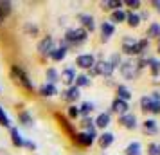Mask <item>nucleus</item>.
<instances>
[{
	"mask_svg": "<svg viewBox=\"0 0 160 155\" xmlns=\"http://www.w3.org/2000/svg\"><path fill=\"white\" fill-rule=\"evenodd\" d=\"M149 99H151V97H149ZM148 112H151L153 116H160V103H158V101H153V99H151Z\"/></svg>",
	"mask_w": 160,
	"mask_h": 155,
	"instance_id": "obj_38",
	"label": "nucleus"
},
{
	"mask_svg": "<svg viewBox=\"0 0 160 155\" xmlns=\"http://www.w3.org/2000/svg\"><path fill=\"white\" fill-rule=\"evenodd\" d=\"M59 81H63V85H67V89L72 87L74 81H76V69H74V67H67L65 70H61Z\"/></svg>",
	"mask_w": 160,
	"mask_h": 155,
	"instance_id": "obj_11",
	"label": "nucleus"
},
{
	"mask_svg": "<svg viewBox=\"0 0 160 155\" xmlns=\"http://www.w3.org/2000/svg\"><path fill=\"white\" fill-rule=\"evenodd\" d=\"M67 52H68V49H67V47H63V45L54 47V49H52V52L49 54V59H52V61H63V59L67 58Z\"/></svg>",
	"mask_w": 160,
	"mask_h": 155,
	"instance_id": "obj_20",
	"label": "nucleus"
},
{
	"mask_svg": "<svg viewBox=\"0 0 160 155\" xmlns=\"http://www.w3.org/2000/svg\"><path fill=\"white\" fill-rule=\"evenodd\" d=\"M52 49H54V38H52L51 34H47L45 38H42V40L38 42L36 51H38V54H40V56L49 58V54L52 52Z\"/></svg>",
	"mask_w": 160,
	"mask_h": 155,
	"instance_id": "obj_5",
	"label": "nucleus"
},
{
	"mask_svg": "<svg viewBox=\"0 0 160 155\" xmlns=\"http://www.w3.org/2000/svg\"><path fill=\"white\" fill-rule=\"evenodd\" d=\"M122 4H126L128 8H131L133 13H135L137 9H140V6H142V2H140V0H126V2H122Z\"/></svg>",
	"mask_w": 160,
	"mask_h": 155,
	"instance_id": "obj_40",
	"label": "nucleus"
},
{
	"mask_svg": "<svg viewBox=\"0 0 160 155\" xmlns=\"http://www.w3.org/2000/svg\"><path fill=\"white\" fill-rule=\"evenodd\" d=\"M137 42V38H133V36H124L122 38V47H130V45H133Z\"/></svg>",
	"mask_w": 160,
	"mask_h": 155,
	"instance_id": "obj_42",
	"label": "nucleus"
},
{
	"mask_svg": "<svg viewBox=\"0 0 160 155\" xmlns=\"http://www.w3.org/2000/svg\"><path fill=\"white\" fill-rule=\"evenodd\" d=\"M38 94H40L42 97H54V96H58L59 92H58V87H56V85L43 83V85L38 89Z\"/></svg>",
	"mask_w": 160,
	"mask_h": 155,
	"instance_id": "obj_18",
	"label": "nucleus"
},
{
	"mask_svg": "<svg viewBox=\"0 0 160 155\" xmlns=\"http://www.w3.org/2000/svg\"><path fill=\"white\" fill-rule=\"evenodd\" d=\"M94 69H95V72H97V76H106V78H110V76L113 74V70H115L108 59H99V61H95Z\"/></svg>",
	"mask_w": 160,
	"mask_h": 155,
	"instance_id": "obj_8",
	"label": "nucleus"
},
{
	"mask_svg": "<svg viewBox=\"0 0 160 155\" xmlns=\"http://www.w3.org/2000/svg\"><path fill=\"white\" fill-rule=\"evenodd\" d=\"M25 31H27L29 34H38V27H36V25H31V23L25 25Z\"/></svg>",
	"mask_w": 160,
	"mask_h": 155,
	"instance_id": "obj_44",
	"label": "nucleus"
},
{
	"mask_svg": "<svg viewBox=\"0 0 160 155\" xmlns=\"http://www.w3.org/2000/svg\"><path fill=\"white\" fill-rule=\"evenodd\" d=\"M11 11H13V4L8 2V0H0V25H2L4 20L11 15Z\"/></svg>",
	"mask_w": 160,
	"mask_h": 155,
	"instance_id": "obj_22",
	"label": "nucleus"
},
{
	"mask_svg": "<svg viewBox=\"0 0 160 155\" xmlns=\"http://www.w3.org/2000/svg\"><path fill=\"white\" fill-rule=\"evenodd\" d=\"M115 34V25L113 23H110L108 20L106 22H102L101 23V42H110V38Z\"/></svg>",
	"mask_w": 160,
	"mask_h": 155,
	"instance_id": "obj_14",
	"label": "nucleus"
},
{
	"mask_svg": "<svg viewBox=\"0 0 160 155\" xmlns=\"http://www.w3.org/2000/svg\"><path fill=\"white\" fill-rule=\"evenodd\" d=\"M78 20L81 22V27L87 31V33H88V31H90V33H92V31H95V18L92 15L81 13V15H78Z\"/></svg>",
	"mask_w": 160,
	"mask_h": 155,
	"instance_id": "obj_13",
	"label": "nucleus"
},
{
	"mask_svg": "<svg viewBox=\"0 0 160 155\" xmlns=\"http://www.w3.org/2000/svg\"><path fill=\"white\" fill-rule=\"evenodd\" d=\"M88 40V33L83 27H74V29H67L65 31V36H63V42L59 45H63V47H72V45H81L85 44Z\"/></svg>",
	"mask_w": 160,
	"mask_h": 155,
	"instance_id": "obj_1",
	"label": "nucleus"
},
{
	"mask_svg": "<svg viewBox=\"0 0 160 155\" xmlns=\"http://www.w3.org/2000/svg\"><path fill=\"white\" fill-rule=\"evenodd\" d=\"M11 80L18 85V87H22V89H25L27 92H32L34 90V85H32V81H31L29 74L23 70L20 65H11Z\"/></svg>",
	"mask_w": 160,
	"mask_h": 155,
	"instance_id": "obj_2",
	"label": "nucleus"
},
{
	"mask_svg": "<svg viewBox=\"0 0 160 155\" xmlns=\"http://www.w3.org/2000/svg\"><path fill=\"white\" fill-rule=\"evenodd\" d=\"M110 63H112V67L113 69H117V67H121V63H122V58H121V52H113L112 56H110L108 59Z\"/></svg>",
	"mask_w": 160,
	"mask_h": 155,
	"instance_id": "obj_36",
	"label": "nucleus"
},
{
	"mask_svg": "<svg viewBox=\"0 0 160 155\" xmlns=\"http://www.w3.org/2000/svg\"><path fill=\"white\" fill-rule=\"evenodd\" d=\"M18 121H20L25 128H32V126H34V117L25 110H22L20 114H18Z\"/></svg>",
	"mask_w": 160,
	"mask_h": 155,
	"instance_id": "obj_29",
	"label": "nucleus"
},
{
	"mask_svg": "<svg viewBox=\"0 0 160 155\" xmlns=\"http://www.w3.org/2000/svg\"><path fill=\"white\" fill-rule=\"evenodd\" d=\"M126 23H128L130 27H133V29H137L138 25H140V16H138L137 13L130 11V13H126Z\"/></svg>",
	"mask_w": 160,
	"mask_h": 155,
	"instance_id": "obj_32",
	"label": "nucleus"
},
{
	"mask_svg": "<svg viewBox=\"0 0 160 155\" xmlns=\"http://www.w3.org/2000/svg\"><path fill=\"white\" fill-rule=\"evenodd\" d=\"M157 52H158V54H160V44H158V47H157Z\"/></svg>",
	"mask_w": 160,
	"mask_h": 155,
	"instance_id": "obj_48",
	"label": "nucleus"
},
{
	"mask_svg": "<svg viewBox=\"0 0 160 155\" xmlns=\"http://www.w3.org/2000/svg\"><path fill=\"white\" fill-rule=\"evenodd\" d=\"M79 126L83 128V132H94V130H95L94 119H92V117H83V121L79 123Z\"/></svg>",
	"mask_w": 160,
	"mask_h": 155,
	"instance_id": "obj_34",
	"label": "nucleus"
},
{
	"mask_svg": "<svg viewBox=\"0 0 160 155\" xmlns=\"http://www.w3.org/2000/svg\"><path fill=\"white\" fill-rule=\"evenodd\" d=\"M99 6H101L102 11H115V9H121L124 4L122 0H102Z\"/></svg>",
	"mask_w": 160,
	"mask_h": 155,
	"instance_id": "obj_23",
	"label": "nucleus"
},
{
	"mask_svg": "<svg viewBox=\"0 0 160 155\" xmlns=\"http://www.w3.org/2000/svg\"><path fill=\"white\" fill-rule=\"evenodd\" d=\"M124 155H142V146L138 141H133L124 148Z\"/></svg>",
	"mask_w": 160,
	"mask_h": 155,
	"instance_id": "obj_30",
	"label": "nucleus"
},
{
	"mask_svg": "<svg viewBox=\"0 0 160 155\" xmlns=\"http://www.w3.org/2000/svg\"><path fill=\"white\" fill-rule=\"evenodd\" d=\"M142 128H144V132L148 133V135H157V133L160 132L158 121H157V119H153V117L144 119V123H142Z\"/></svg>",
	"mask_w": 160,
	"mask_h": 155,
	"instance_id": "obj_15",
	"label": "nucleus"
},
{
	"mask_svg": "<svg viewBox=\"0 0 160 155\" xmlns=\"http://www.w3.org/2000/svg\"><path fill=\"white\" fill-rule=\"evenodd\" d=\"M95 61L97 59H95L94 54H79L76 58V61H74V65L78 67V69H81V70H90L95 65Z\"/></svg>",
	"mask_w": 160,
	"mask_h": 155,
	"instance_id": "obj_6",
	"label": "nucleus"
},
{
	"mask_svg": "<svg viewBox=\"0 0 160 155\" xmlns=\"http://www.w3.org/2000/svg\"><path fill=\"white\" fill-rule=\"evenodd\" d=\"M72 141L81 148H88L97 141V132H95V130L94 132H76Z\"/></svg>",
	"mask_w": 160,
	"mask_h": 155,
	"instance_id": "obj_3",
	"label": "nucleus"
},
{
	"mask_svg": "<svg viewBox=\"0 0 160 155\" xmlns=\"http://www.w3.org/2000/svg\"><path fill=\"white\" fill-rule=\"evenodd\" d=\"M23 148H27V150H36V142L34 141H29V139H25V142H23Z\"/></svg>",
	"mask_w": 160,
	"mask_h": 155,
	"instance_id": "obj_43",
	"label": "nucleus"
},
{
	"mask_svg": "<svg viewBox=\"0 0 160 155\" xmlns=\"http://www.w3.org/2000/svg\"><path fill=\"white\" fill-rule=\"evenodd\" d=\"M95 105L92 103V101H85V103L79 106V116H83V117H90V114L94 112Z\"/></svg>",
	"mask_w": 160,
	"mask_h": 155,
	"instance_id": "obj_33",
	"label": "nucleus"
},
{
	"mask_svg": "<svg viewBox=\"0 0 160 155\" xmlns=\"http://www.w3.org/2000/svg\"><path fill=\"white\" fill-rule=\"evenodd\" d=\"M138 16H140V22H142V20H148V18H149V13H148V11H142Z\"/></svg>",
	"mask_w": 160,
	"mask_h": 155,
	"instance_id": "obj_47",
	"label": "nucleus"
},
{
	"mask_svg": "<svg viewBox=\"0 0 160 155\" xmlns=\"http://www.w3.org/2000/svg\"><path fill=\"white\" fill-rule=\"evenodd\" d=\"M112 112L121 117V116H124V114L130 112V103H126V101H122V99L115 97V99L112 101Z\"/></svg>",
	"mask_w": 160,
	"mask_h": 155,
	"instance_id": "obj_12",
	"label": "nucleus"
},
{
	"mask_svg": "<svg viewBox=\"0 0 160 155\" xmlns=\"http://www.w3.org/2000/svg\"><path fill=\"white\" fill-rule=\"evenodd\" d=\"M59 81V72L54 69V67H49L45 70V83H51V85H56Z\"/></svg>",
	"mask_w": 160,
	"mask_h": 155,
	"instance_id": "obj_27",
	"label": "nucleus"
},
{
	"mask_svg": "<svg viewBox=\"0 0 160 155\" xmlns=\"http://www.w3.org/2000/svg\"><path fill=\"white\" fill-rule=\"evenodd\" d=\"M151 6L155 8L157 13H160V0H151Z\"/></svg>",
	"mask_w": 160,
	"mask_h": 155,
	"instance_id": "obj_46",
	"label": "nucleus"
},
{
	"mask_svg": "<svg viewBox=\"0 0 160 155\" xmlns=\"http://www.w3.org/2000/svg\"><path fill=\"white\" fill-rule=\"evenodd\" d=\"M149 103H151L149 96H142V97H140V110H142V112H148V108H149Z\"/></svg>",
	"mask_w": 160,
	"mask_h": 155,
	"instance_id": "obj_41",
	"label": "nucleus"
},
{
	"mask_svg": "<svg viewBox=\"0 0 160 155\" xmlns=\"http://www.w3.org/2000/svg\"><path fill=\"white\" fill-rule=\"evenodd\" d=\"M56 119H58V123H59V126H61V130H63L65 133H68V135H70V139H74V135H76V132H74L72 125L68 123V119H67V117H63V116H59V114H56Z\"/></svg>",
	"mask_w": 160,
	"mask_h": 155,
	"instance_id": "obj_21",
	"label": "nucleus"
},
{
	"mask_svg": "<svg viewBox=\"0 0 160 155\" xmlns=\"http://www.w3.org/2000/svg\"><path fill=\"white\" fill-rule=\"evenodd\" d=\"M160 34V23L158 22H151L149 27L146 29V40H151V38H158Z\"/></svg>",
	"mask_w": 160,
	"mask_h": 155,
	"instance_id": "obj_31",
	"label": "nucleus"
},
{
	"mask_svg": "<svg viewBox=\"0 0 160 155\" xmlns=\"http://www.w3.org/2000/svg\"><path fill=\"white\" fill-rule=\"evenodd\" d=\"M148 155H160V142L148 144Z\"/></svg>",
	"mask_w": 160,
	"mask_h": 155,
	"instance_id": "obj_39",
	"label": "nucleus"
},
{
	"mask_svg": "<svg viewBox=\"0 0 160 155\" xmlns=\"http://www.w3.org/2000/svg\"><path fill=\"white\" fill-rule=\"evenodd\" d=\"M110 23H122L126 22V11L124 9H115V11H112V15H110Z\"/></svg>",
	"mask_w": 160,
	"mask_h": 155,
	"instance_id": "obj_25",
	"label": "nucleus"
},
{
	"mask_svg": "<svg viewBox=\"0 0 160 155\" xmlns=\"http://www.w3.org/2000/svg\"><path fill=\"white\" fill-rule=\"evenodd\" d=\"M146 67H149V72L153 78H158L160 74V61L155 58H146Z\"/></svg>",
	"mask_w": 160,
	"mask_h": 155,
	"instance_id": "obj_26",
	"label": "nucleus"
},
{
	"mask_svg": "<svg viewBox=\"0 0 160 155\" xmlns=\"http://www.w3.org/2000/svg\"><path fill=\"white\" fill-rule=\"evenodd\" d=\"M0 125L4 126V128H11V119H9V116L4 112L2 106H0Z\"/></svg>",
	"mask_w": 160,
	"mask_h": 155,
	"instance_id": "obj_35",
	"label": "nucleus"
},
{
	"mask_svg": "<svg viewBox=\"0 0 160 155\" xmlns=\"http://www.w3.org/2000/svg\"><path fill=\"white\" fill-rule=\"evenodd\" d=\"M61 99L63 101H67V103H70V105H74V101H78L81 97V90L76 87V85H72V87H68V89H65L61 94Z\"/></svg>",
	"mask_w": 160,
	"mask_h": 155,
	"instance_id": "obj_9",
	"label": "nucleus"
},
{
	"mask_svg": "<svg viewBox=\"0 0 160 155\" xmlns=\"http://www.w3.org/2000/svg\"><path fill=\"white\" fill-rule=\"evenodd\" d=\"M119 70H121V74H122L126 80H131V81L137 80V76H138V69L133 61H122L121 67H119Z\"/></svg>",
	"mask_w": 160,
	"mask_h": 155,
	"instance_id": "obj_7",
	"label": "nucleus"
},
{
	"mask_svg": "<svg viewBox=\"0 0 160 155\" xmlns=\"http://www.w3.org/2000/svg\"><path fill=\"white\" fill-rule=\"evenodd\" d=\"M74 85L81 90V89H85V87H90L92 85V80H90V76H87V74H76Z\"/></svg>",
	"mask_w": 160,
	"mask_h": 155,
	"instance_id": "obj_28",
	"label": "nucleus"
},
{
	"mask_svg": "<svg viewBox=\"0 0 160 155\" xmlns=\"http://www.w3.org/2000/svg\"><path fill=\"white\" fill-rule=\"evenodd\" d=\"M149 97H151L153 101H158V103H160V92H158V90L151 92V94H149Z\"/></svg>",
	"mask_w": 160,
	"mask_h": 155,
	"instance_id": "obj_45",
	"label": "nucleus"
},
{
	"mask_svg": "<svg viewBox=\"0 0 160 155\" xmlns=\"http://www.w3.org/2000/svg\"><path fill=\"white\" fill-rule=\"evenodd\" d=\"M119 123H121V126H124L126 130H135V128H138L137 116H135V114H131V112L121 116V117H119Z\"/></svg>",
	"mask_w": 160,
	"mask_h": 155,
	"instance_id": "obj_10",
	"label": "nucleus"
},
{
	"mask_svg": "<svg viewBox=\"0 0 160 155\" xmlns=\"http://www.w3.org/2000/svg\"><path fill=\"white\" fill-rule=\"evenodd\" d=\"M115 92H117V97H119V99H122V101H126V103H130V99L133 97L131 90L128 89L126 85H117Z\"/></svg>",
	"mask_w": 160,
	"mask_h": 155,
	"instance_id": "obj_24",
	"label": "nucleus"
},
{
	"mask_svg": "<svg viewBox=\"0 0 160 155\" xmlns=\"http://www.w3.org/2000/svg\"><path fill=\"white\" fill-rule=\"evenodd\" d=\"M67 114H68V117L70 119H78L79 117V106H78V105H68Z\"/></svg>",
	"mask_w": 160,
	"mask_h": 155,
	"instance_id": "obj_37",
	"label": "nucleus"
},
{
	"mask_svg": "<svg viewBox=\"0 0 160 155\" xmlns=\"http://www.w3.org/2000/svg\"><path fill=\"white\" fill-rule=\"evenodd\" d=\"M113 141H115V135L112 132H102L101 135H97V142H99V146L101 150H106L113 144Z\"/></svg>",
	"mask_w": 160,
	"mask_h": 155,
	"instance_id": "obj_17",
	"label": "nucleus"
},
{
	"mask_svg": "<svg viewBox=\"0 0 160 155\" xmlns=\"http://www.w3.org/2000/svg\"><path fill=\"white\" fill-rule=\"evenodd\" d=\"M158 44H160V34H158Z\"/></svg>",
	"mask_w": 160,
	"mask_h": 155,
	"instance_id": "obj_49",
	"label": "nucleus"
},
{
	"mask_svg": "<svg viewBox=\"0 0 160 155\" xmlns=\"http://www.w3.org/2000/svg\"><path fill=\"white\" fill-rule=\"evenodd\" d=\"M110 123H112V114L110 112H101L94 119V126L95 128H101V130H104L106 126H110Z\"/></svg>",
	"mask_w": 160,
	"mask_h": 155,
	"instance_id": "obj_16",
	"label": "nucleus"
},
{
	"mask_svg": "<svg viewBox=\"0 0 160 155\" xmlns=\"http://www.w3.org/2000/svg\"><path fill=\"white\" fill-rule=\"evenodd\" d=\"M148 47H149V40L142 38V40H137V42L133 45H130V47H122V52L128 54V56H142Z\"/></svg>",
	"mask_w": 160,
	"mask_h": 155,
	"instance_id": "obj_4",
	"label": "nucleus"
},
{
	"mask_svg": "<svg viewBox=\"0 0 160 155\" xmlns=\"http://www.w3.org/2000/svg\"><path fill=\"white\" fill-rule=\"evenodd\" d=\"M9 133H11V142H13L16 148H23L25 137L22 135V132H20L16 126H11V128H9Z\"/></svg>",
	"mask_w": 160,
	"mask_h": 155,
	"instance_id": "obj_19",
	"label": "nucleus"
}]
</instances>
